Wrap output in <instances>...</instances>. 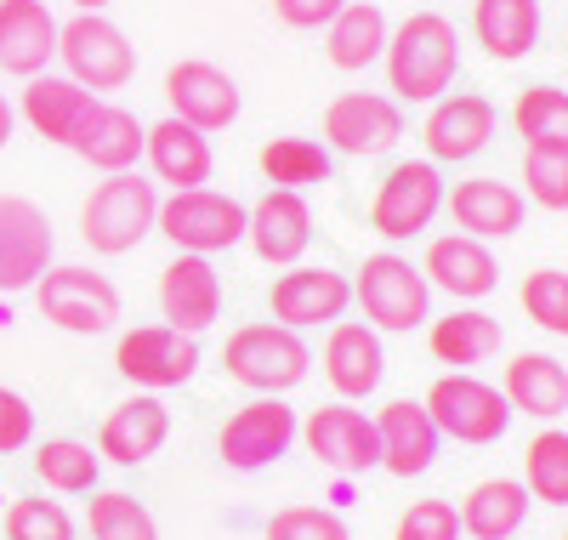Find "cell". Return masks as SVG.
<instances>
[{"label": "cell", "instance_id": "6da1fadb", "mask_svg": "<svg viewBox=\"0 0 568 540\" xmlns=\"http://www.w3.org/2000/svg\"><path fill=\"white\" fill-rule=\"evenodd\" d=\"M387 97L398 103H438L460 74V34L438 12H409L387 34Z\"/></svg>", "mask_w": 568, "mask_h": 540}, {"label": "cell", "instance_id": "7a4b0ae2", "mask_svg": "<svg viewBox=\"0 0 568 540\" xmlns=\"http://www.w3.org/2000/svg\"><path fill=\"white\" fill-rule=\"evenodd\" d=\"M222 370H227V381L251 387L256 399H284V392H296L307 381L313 348L302 341V330H284L278 319H256L227 336Z\"/></svg>", "mask_w": 568, "mask_h": 540}, {"label": "cell", "instance_id": "3957f363", "mask_svg": "<svg viewBox=\"0 0 568 540\" xmlns=\"http://www.w3.org/2000/svg\"><path fill=\"white\" fill-rule=\"evenodd\" d=\"M154 222H160V182L136 177V171L103 177L98 188L85 193V206H80V239L98 257L136 251V244L154 233Z\"/></svg>", "mask_w": 568, "mask_h": 540}, {"label": "cell", "instance_id": "277c9868", "mask_svg": "<svg viewBox=\"0 0 568 540\" xmlns=\"http://www.w3.org/2000/svg\"><path fill=\"white\" fill-rule=\"evenodd\" d=\"M353 302L364 308V324L382 336H409L433 319V284L426 273L398 257V251H375L364 257L358 279H353Z\"/></svg>", "mask_w": 568, "mask_h": 540}, {"label": "cell", "instance_id": "5b68a950", "mask_svg": "<svg viewBox=\"0 0 568 540\" xmlns=\"http://www.w3.org/2000/svg\"><path fill=\"white\" fill-rule=\"evenodd\" d=\"M34 308H40L45 324H58L69 336H109L125 313L120 284L98 268H80V262L45 268L40 284H34Z\"/></svg>", "mask_w": 568, "mask_h": 540}, {"label": "cell", "instance_id": "8992f818", "mask_svg": "<svg viewBox=\"0 0 568 540\" xmlns=\"http://www.w3.org/2000/svg\"><path fill=\"white\" fill-rule=\"evenodd\" d=\"M420 404H426V416H433V427L444 438H455V444H500L506 427H511L506 392L489 387L484 376H471V370L438 376L433 387H426Z\"/></svg>", "mask_w": 568, "mask_h": 540}, {"label": "cell", "instance_id": "52a82bcc", "mask_svg": "<svg viewBox=\"0 0 568 540\" xmlns=\"http://www.w3.org/2000/svg\"><path fill=\"white\" fill-rule=\"evenodd\" d=\"M58 63L74 86L98 97V91H120L136 74V46L103 12H74L69 23H58Z\"/></svg>", "mask_w": 568, "mask_h": 540}, {"label": "cell", "instance_id": "ba28073f", "mask_svg": "<svg viewBox=\"0 0 568 540\" xmlns=\"http://www.w3.org/2000/svg\"><path fill=\"white\" fill-rule=\"evenodd\" d=\"M154 233H165L187 257H216V251L245 244V206L233 200V193H216L211 182L205 188H182V193H165L160 200Z\"/></svg>", "mask_w": 568, "mask_h": 540}, {"label": "cell", "instance_id": "9c48e42d", "mask_svg": "<svg viewBox=\"0 0 568 540\" xmlns=\"http://www.w3.org/2000/svg\"><path fill=\"white\" fill-rule=\"evenodd\" d=\"M444 171L433 160H398L382 188H375V200H369V228L382 233L387 244H404V239H420L426 228L438 222L444 211Z\"/></svg>", "mask_w": 568, "mask_h": 540}, {"label": "cell", "instance_id": "30bf717a", "mask_svg": "<svg viewBox=\"0 0 568 540\" xmlns=\"http://www.w3.org/2000/svg\"><path fill=\"white\" fill-rule=\"evenodd\" d=\"M404 142V109L387 91H342L324 103V149L347 160H382Z\"/></svg>", "mask_w": 568, "mask_h": 540}, {"label": "cell", "instance_id": "8fae6325", "mask_svg": "<svg viewBox=\"0 0 568 540\" xmlns=\"http://www.w3.org/2000/svg\"><path fill=\"white\" fill-rule=\"evenodd\" d=\"M114 370L136 392H171L187 387L200 370V336H182L171 324H136L114 341Z\"/></svg>", "mask_w": 568, "mask_h": 540}, {"label": "cell", "instance_id": "7c38bea8", "mask_svg": "<svg viewBox=\"0 0 568 540\" xmlns=\"http://www.w3.org/2000/svg\"><path fill=\"white\" fill-rule=\"evenodd\" d=\"M296 432H302V421H296V410L284 404V399H251V404H240V410L222 421L216 456L233 472H262V467L291 456Z\"/></svg>", "mask_w": 568, "mask_h": 540}, {"label": "cell", "instance_id": "4fadbf2b", "mask_svg": "<svg viewBox=\"0 0 568 540\" xmlns=\"http://www.w3.org/2000/svg\"><path fill=\"white\" fill-rule=\"evenodd\" d=\"M347 308H353V279L336 273V268H324V262L318 268L296 262V268L273 273V284H267V313L284 330L336 324V319H347Z\"/></svg>", "mask_w": 568, "mask_h": 540}, {"label": "cell", "instance_id": "5bb4252c", "mask_svg": "<svg viewBox=\"0 0 568 540\" xmlns=\"http://www.w3.org/2000/svg\"><path fill=\"white\" fill-rule=\"evenodd\" d=\"M302 444L307 456L324 467V472H336V478H358L369 467H382V438H375V416L353 410L347 399L336 404H324L302 421Z\"/></svg>", "mask_w": 568, "mask_h": 540}, {"label": "cell", "instance_id": "9a60e30c", "mask_svg": "<svg viewBox=\"0 0 568 540\" xmlns=\"http://www.w3.org/2000/svg\"><path fill=\"white\" fill-rule=\"evenodd\" d=\"M495 131H500V114H495L489 97L444 91L433 103V114H426V126H420V142H426V160L433 166H466L489 149Z\"/></svg>", "mask_w": 568, "mask_h": 540}, {"label": "cell", "instance_id": "2e32d148", "mask_svg": "<svg viewBox=\"0 0 568 540\" xmlns=\"http://www.w3.org/2000/svg\"><path fill=\"white\" fill-rule=\"evenodd\" d=\"M52 222L45 211L29 200V193H0V290L18 297V290H34L40 273L52 268Z\"/></svg>", "mask_w": 568, "mask_h": 540}, {"label": "cell", "instance_id": "e0dca14e", "mask_svg": "<svg viewBox=\"0 0 568 540\" xmlns=\"http://www.w3.org/2000/svg\"><path fill=\"white\" fill-rule=\"evenodd\" d=\"M165 103L182 126H194V131H227L233 120H240V80H233L227 69L205 63V58H182L165 69Z\"/></svg>", "mask_w": 568, "mask_h": 540}, {"label": "cell", "instance_id": "ac0fdd59", "mask_svg": "<svg viewBox=\"0 0 568 540\" xmlns=\"http://www.w3.org/2000/svg\"><path fill=\"white\" fill-rule=\"evenodd\" d=\"M245 244L256 251V262H267V268H296L307 257V244H313L307 193L267 188L256 206H245Z\"/></svg>", "mask_w": 568, "mask_h": 540}, {"label": "cell", "instance_id": "d6986e66", "mask_svg": "<svg viewBox=\"0 0 568 540\" xmlns=\"http://www.w3.org/2000/svg\"><path fill=\"white\" fill-rule=\"evenodd\" d=\"M216 319H222V273L211 268V257L176 251L160 273V324L182 336H205Z\"/></svg>", "mask_w": 568, "mask_h": 540}, {"label": "cell", "instance_id": "ffe728a7", "mask_svg": "<svg viewBox=\"0 0 568 540\" xmlns=\"http://www.w3.org/2000/svg\"><path fill=\"white\" fill-rule=\"evenodd\" d=\"M420 273L433 290H444L449 302H484L489 290L500 284V262L484 239L471 233H438L420 257Z\"/></svg>", "mask_w": 568, "mask_h": 540}, {"label": "cell", "instance_id": "44dd1931", "mask_svg": "<svg viewBox=\"0 0 568 540\" xmlns=\"http://www.w3.org/2000/svg\"><path fill=\"white\" fill-rule=\"evenodd\" d=\"M324 381L336 387V399H369L387 376V353H382V330H369L364 319H336L324 336Z\"/></svg>", "mask_w": 568, "mask_h": 540}, {"label": "cell", "instance_id": "7402d4cb", "mask_svg": "<svg viewBox=\"0 0 568 540\" xmlns=\"http://www.w3.org/2000/svg\"><path fill=\"white\" fill-rule=\"evenodd\" d=\"M165 438H171V410L160 404V392H131L103 416L98 456L114 467H142L165 450Z\"/></svg>", "mask_w": 568, "mask_h": 540}, {"label": "cell", "instance_id": "603a6c76", "mask_svg": "<svg viewBox=\"0 0 568 540\" xmlns=\"http://www.w3.org/2000/svg\"><path fill=\"white\" fill-rule=\"evenodd\" d=\"M444 211L455 217L460 233L489 244V239H511L517 228H524L529 200H524V188H511L500 177H466V182H455L444 193Z\"/></svg>", "mask_w": 568, "mask_h": 540}, {"label": "cell", "instance_id": "cb8c5ba5", "mask_svg": "<svg viewBox=\"0 0 568 540\" xmlns=\"http://www.w3.org/2000/svg\"><path fill=\"white\" fill-rule=\"evenodd\" d=\"M58 58V18L45 0H0V74L34 80Z\"/></svg>", "mask_w": 568, "mask_h": 540}, {"label": "cell", "instance_id": "d4e9b609", "mask_svg": "<svg viewBox=\"0 0 568 540\" xmlns=\"http://www.w3.org/2000/svg\"><path fill=\"white\" fill-rule=\"evenodd\" d=\"M375 438H382V472H393V478H420L426 467L438 461V444H444V432L433 427V416H426L420 399L382 404V416H375Z\"/></svg>", "mask_w": 568, "mask_h": 540}, {"label": "cell", "instance_id": "484cf974", "mask_svg": "<svg viewBox=\"0 0 568 540\" xmlns=\"http://www.w3.org/2000/svg\"><path fill=\"white\" fill-rule=\"evenodd\" d=\"M142 160H149L154 182H165L171 193H182V188H205V182H211V166H216L211 137L194 131V126H182L176 114H165L160 126L142 131Z\"/></svg>", "mask_w": 568, "mask_h": 540}, {"label": "cell", "instance_id": "4316f807", "mask_svg": "<svg viewBox=\"0 0 568 540\" xmlns=\"http://www.w3.org/2000/svg\"><path fill=\"white\" fill-rule=\"evenodd\" d=\"M91 109H98V97H91L85 86H74L69 74H34V80H23L18 114L29 120L34 137L58 142V149H69V142L80 137V126H85Z\"/></svg>", "mask_w": 568, "mask_h": 540}, {"label": "cell", "instance_id": "83f0119b", "mask_svg": "<svg viewBox=\"0 0 568 540\" xmlns=\"http://www.w3.org/2000/svg\"><path fill=\"white\" fill-rule=\"evenodd\" d=\"M142 126L131 109H120V103H103L98 97V109L85 114V126H80V137L69 142V149L91 166V171H103V177H114V171H136V160H142Z\"/></svg>", "mask_w": 568, "mask_h": 540}, {"label": "cell", "instance_id": "f1b7e54d", "mask_svg": "<svg viewBox=\"0 0 568 540\" xmlns=\"http://www.w3.org/2000/svg\"><path fill=\"white\" fill-rule=\"evenodd\" d=\"M540 0H471V34L495 63H524L540 46Z\"/></svg>", "mask_w": 568, "mask_h": 540}, {"label": "cell", "instance_id": "f546056e", "mask_svg": "<svg viewBox=\"0 0 568 540\" xmlns=\"http://www.w3.org/2000/svg\"><path fill=\"white\" fill-rule=\"evenodd\" d=\"M506 404L511 416H535V421H562L568 416V364L551 353H517L506 364Z\"/></svg>", "mask_w": 568, "mask_h": 540}, {"label": "cell", "instance_id": "4dcf8cb0", "mask_svg": "<svg viewBox=\"0 0 568 540\" xmlns=\"http://www.w3.org/2000/svg\"><path fill=\"white\" fill-rule=\"evenodd\" d=\"M529 489L524 478H484V483H471L466 489V501H460V534L471 540H517L529 523Z\"/></svg>", "mask_w": 568, "mask_h": 540}, {"label": "cell", "instance_id": "1f68e13d", "mask_svg": "<svg viewBox=\"0 0 568 540\" xmlns=\"http://www.w3.org/2000/svg\"><path fill=\"white\" fill-rule=\"evenodd\" d=\"M387 12L375 0H347V7L324 23V58L342 74H364L369 63H382L387 52Z\"/></svg>", "mask_w": 568, "mask_h": 540}, {"label": "cell", "instance_id": "d6a6232c", "mask_svg": "<svg viewBox=\"0 0 568 540\" xmlns=\"http://www.w3.org/2000/svg\"><path fill=\"white\" fill-rule=\"evenodd\" d=\"M426 348L449 370L489 364L500 353V319L484 308H449L444 319H426Z\"/></svg>", "mask_w": 568, "mask_h": 540}, {"label": "cell", "instance_id": "836d02e7", "mask_svg": "<svg viewBox=\"0 0 568 540\" xmlns=\"http://www.w3.org/2000/svg\"><path fill=\"white\" fill-rule=\"evenodd\" d=\"M267 188H291V193H307L318 182H329V149L313 137H273L262 142V154H256Z\"/></svg>", "mask_w": 568, "mask_h": 540}, {"label": "cell", "instance_id": "e575fe53", "mask_svg": "<svg viewBox=\"0 0 568 540\" xmlns=\"http://www.w3.org/2000/svg\"><path fill=\"white\" fill-rule=\"evenodd\" d=\"M98 467H103V456L80 444V438H45V444H34V478L52 496H91L98 489Z\"/></svg>", "mask_w": 568, "mask_h": 540}, {"label": "cell", "instance_id": "d590c367", "mask_svg": "<svg viewBox=\"0 0 568 540\" xmlns=\"http://www.w3.org/2000/svg\"><path fill=\"white\" fill-rule=\"evenodd\" d=\"M511 131L529 149H562L568 154V91L562 86H529L511 103Z\"/></svg>", "mask_w": 568, "mask_h": 540}, {"label": "cell", "instance_id": "8d00e7d4", "mask_svg": "<svg viewBox=\"0 0 568 540\" xmlns=\"http://www.w3.org/2000/svg\"><path fill=\"white\" fill-rule=\"evenodd\" d=\"M85 529H91V540H160L154 512L142 507L131 489H91Z\"/></svg>", "mask_w": 568, "mask_h": 540}, {"label": "cell", "instance_id": "74e56055", "mask_svg": "<svg viewBox=\"0 0 568 540\" xmlns=\"http://www.w3.org/2000/svg\"><path fill=\"white\" fill-rule=\"evenodd\" d=\"M524 489H529V501L568 507V432L562 427H546V432L529 438V450H524Z\"/></svg>", "mask_w": 568, "mask_h": 540}, {"label": "cell", "instance_id": "f35d334b", "mask_svg": "<svg viewBox=\"0 0 568 540\" xmlns=\"http://www.w3.org/2000/svg\"><path fill=\"white\" fill-rule=\"evenodd\" d=\"M7 540H74V518L63 501H45V496H12L7 518H0Z\"/></svg>", "mask_w": 568, "mask_h": 540}, {"label": "cell", "instance_id": "ab89813d", "mask_svg": "<svg viewBox=\"0 0 568 540\" xmlns=\"http://www.w3.org/2000/svg\"><path fill=\"white\" fill-rule=\"evenodd\" d=\"M517 302H524V313L540 330L568 336V273L562 268H535L524 284H517Z\"/></svg>", "mask_w": 568, "mask_h": 540}, {"label": "cell", "instance_id": "60d3db41", "mask_svg": "<svg viewBox=\"0 0 568 540\" xmlns=\"http://www.w3.org/2000/svg\"><path fill=\"white\" fill-rule=\"evenodd\" d=\"M524 200L540 211H568V154L562 149H529L524 154Z\"/></svg>", "mask_w": 568, "mask_h": 540}, {"label": "cell", "instance_id": "b9f144b4", "mask_svg": "<svg viewBox=\"0 0 568 540\" xmlns=\"http://www.w3.org/2000/svg\"><path fill=\"white\" fill-rule=\"evenodd\" d=\"M262 540H353L336 507H284L267 518Z\"/></svg>", "mask_w": 568, "mask_h": 540}, {"label": "cell", "instance_id": "7bdbcfd3", "mask_svg": "<svg viewBox=\"0 0 568 540\" xmlns=\"http://www.w3.org/2000/svg\"><path fill=\"white\" fill-rule=\"evenodd\" d=\"M393 540H460V512L449 501H409Z\"/></svg>", "mask_w": 568, "mask_h": 540}, {"label": "cell", "instance_id": "ee69618b", "mask_svg": "<svg viewBox=\"0 0 568 540\" xmlns=\"http://www.w3.org/2000/svg\"><path fill=\"white\" fill-rule=\"evenodd\" d=\"M34 444V404L18 387H0V456H18Z\"/></svg>", "mask_w": 568, "mask_h": 540}, {"label": "cell", "instance_id": "f6af8a7d", "mask_svg": "<svg viewBox=\"0 0 568 540\" xmlns=\"http://www.w3.org/2000/svg\"><path fill=\"white\" fill-rule=\"evenodd\" d=\"M342 7H347V0H273V18L284 29H324Z\"/></svg>", "mask_w": 568, "mask_h": 540}, {"label": "cell", "instance_id": "bcb514c9", "mask_svg": "<svg viewBox=\"0 0 568 540\" xmlns=\"http://www.w3.org/2000/svg\"><path fill=\"white\" fill-rule=\"evenodd\" d=\"M12 126H18V109L7 103V91H0V149L12 142Z\"/></svg>", "mask_w": 568, "mask_h": 540}, {"label": "cell", "instance_id": "7dc6e473", "mask_svg": "<svg viewBox=\"0 0 568 540\" xmlns=\"http://www.w3.org/2000/svg\"><path fill=\"white\" fill-rule=\"evenodd\" d=\"M69 7H74V12H103L109 0H69Z\"/></svg>", "mask_w": 568, "mask_h": 540}, {"label": "cell", "instance_id": "c3c4849f", "mask_svg": "<svg viewBox=\"0 0 568 540\" xmlns=\"http://www.w3.org/2000/svg\"><path fill=\"white\" fill-rule=\"evenodd\" d=\"M562 540H568V529H562Z\"/></svg>", "mask_w": 568, "mask_h": 540}]
</instances>
